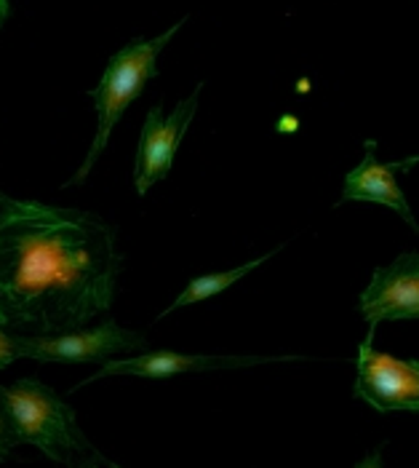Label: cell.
Segmentation results:
<instances>
[{
	"mask_svg": "<svg viewBox=\"0 0 419 468\" xmlns=\"http://www.w3.org/2000/svg\"><path fill=\"white\" fill-rule=\"evenodd\" d=\"M123 257L102 217L0 196V326L11 335L75 332L115 300Z\"/></svg>",
	"mask_w": 419,
	"mask_h": 468,
	"instance_id": "cell-1",
	"label": "cell"
},
{
	"mask_svg": "<svg viewBox=\"0 0 419 468\" xmlns=\"http://www.w3.org/2000/svg\"><path fill=\"white\" fill-rule=\"evenodd\" d=\"M8 16H11V0H0V27Z\"/></svg>",
	"mask_w": 419,
	"mask_h": 468,
	"instance_id": "cell-15",
	"label": "cell"
},
{
	"mask_svg": "<svg viewBox=\"0 0 419 468\" xmlns=\"http://www.w3.org/2000/svg\"><path fill=\"white\" fill-rule=\"evenodd\" d=\"M0 407L11 423L16 444H30L54 463L78 466L97 452L78 426L75 410L37 378H22L11 386L0 383Z\"/></svg>",
	"mask_w": 419,
	"mask_h": 468,
	"instance_id": "cell-2",
	"label": "cell"
},
{
	"mask_svg": "<svg viewBox=\"0 0 419 468\" xmlns=\"http://www.w3.org/2000/svg\"><path fill=\"white\" fill-rule=\"evenodd\" d=\"M374 332L358 348L352 397L377 412H419V359H395L372 346Z\"/></svg>",
	"mask_w": 419,
	"mask_h": 468,
	"instance_id": "cell-5",
	"label": "cell"
},
{
	"mask_svg": "<svg viewBox=\"0 0 419 468\" xmlns=\"http://www.w3.org/2000/svg\"><path fill=\"white\" fill-rule=\"evenodd\" d=\"M19 447L16 439H14V431H11V423L5 418V410L0 407V463L11 455V450Z\"/></svg>",
	"mask_w": 419,
	"mask_h": 468,
	"instance_id": "cell-11",
	"label": "cell"
},
{
	"mask_svg": "<svg viewBox=\"0 0 419 468\" xmlns=\"http://www.w3.org/2000/svg\"><path fill=\"white\" fill-rule=\"evenodd\" d=\"M179 27H182V22H176L172 30L161 33L158 37H150V40L137 37L129 46H123L118 54L110 57L100 86H94L89 91V97L97 105V118H100L97 121V134H94V143L86 153V161L80 164L78 175L68 185H80L91 175L94 164L102 158L107 143H110V134L118 126V121L123 118V112L144 91V86L158 75V54L166 48V43L174 37Z\"/></svg>",
	"mask_w": 419,
	"mask_h": 468,
	"instance_id": "cell-3",
	"label": "cell"
},
{
	"mask_svg": "<svg viewBox=\"0 0 419 468\" xmlns=\"http://www.w3.org/2000/svg\"><path fill=\"white\" fill-rule=\"evenodd\" d=\"M14 346L19 359L59 361V364H78L94 361L105 364L118 354H134L147 346L144 335L137 329L105 322L94 329H75L65 335H14Z\"/></svg>",
	"mask_w": 419,
	"mask_h": 468,
	"instance_id": "cell-4",
	"label": "cell"
},
{
	"mask_svg": "<svg viewBox=\"0 0 419 468\" xmlns=\"http://www.w3.org/2000/svg\"><path fill=\"white\" fill-rule=\"evenodd\" d=\"M276 361L273 356H206V354H176V351H150L131 359H110L86 378L80 386L72 391L91 386L102 378H115V375H134V378H172L182 372H211V369H241V367H254V364H267Z\"/></svg>",
	"mask_w": 419,
	"mask_h": 468,
	"instance_id": "cell-9",
	"label": "cell"
},
{
	"mask_svg": "<svg viewBox=\"0 0 419 468\" xmlns=\"http://www.w3.org/2000/svg\"><path fill=\"white\" fill-rule=\"evenodd\" d=\"M382 450L384 447H377V450H372L361 463H355V468H382Z\"/></svg>",
	"mask_w": 419,
	"mask_h": 468,
	"instance_id": "cell-13",
	"label": "cell"
},
{
	"mask_svg": "<svg viewBox=\"0 0 419 468\" xmlns=\"http://www.w3.org/2000/svg\"><path fill=\"white\" fill-rule=\"evenodd\" d=\"M366 155L363 161L348 172L345 177V187H342V201H372V204H384L390 207L395 215H401L414 230H417V219L412 215V207L398 185V175L409 172L412 166L419 164V155L403 158V161H390L382 164L377 158V143L366 140Z\"/></svg>",
	"mask_w": 419,
	"mask_h": 468,
	"instance_id": "cell-8",
	"label": "cell"
},
{
	"mask_svg": "<svg viewBox=\"0 0 419 468\" xmlns=\"http://www.w3.org/2000/svg\"><path fill=\"white\" fill-rule=\"evenodd\" d=\"M278 250H273V252L265 254V257H257V260H251V262H246V265H238V268H233V271L206 273V276H195V279H190V284L182 289V294H179L174 303L161 314V319H163V316H169V314L176 311V308H184V305H193V303H204V300H209V297H214V294L225 292L227 287H233L236 282H241L244 276H248L254 268H259L262 262H267L270 257H276Z\"/></svg>",
	"mask_w": 419,
	"mask_h": 468,
	"instance_id": "cell-10",
	"label": "cell"
},
{
	"mask_svg": "<svg viewBox=\"0 0 419 468\" xmlns=\"http://www.w3.org/2000/svg\"><path fill=\"white\" fill-rule=\"evenodd\" d=\"M358 300L369 332L380 322L419 319V252L401 254L390 265L377 268Z\"/></svg>",
	"mask_w": 419,
	"mask_h": 468,
	"instance_id": "cell-7",
	"label": "cell"
},
{
	"mask_svg": "<svg viewBox=\"0 0 419 468\" xmlns=\"http://www.w3.org/2000/svg\"><path fill=\"white\" fill-rule=\"evenodd\" d=\"M16 359H19V354H16V346H14V335L0 326V369H5L8 364H14Z\"/></svg>",
	"mask_w": 419,
	"mask_h": 468,
	"instance_id": "cell-12",
	"label": "cell"
},
{
	"mask_svg": "<svg viewBox=\"0 0 419 468\" xmlns=\"http://www.w3.org/2000/svg\"><path fill=\"white\" fill-rule=\"evenodd\" d=\"M110 468H120V466H115V463H110Z\"/></svg>",
	"mask_w": 419,
	"mask_h": 468,
	"instance_id": "cell-16",
	"label": "cell"
},
{
	"mask_svg": "<svg viewBox=\"0 0 419 468\" xmlns=\"http://www.w3.org/2000/svg\"><path fill=\"white\" fill-rule=\"evenodd\" d=\"M97 466H100V452H91V455H86V458H83V461H80L75 468H97Z\"/></svg>",
	"mask_w": 419,
	"mask_h": 468,
	"instance_id": "cell-14",
	"label": "cell"
},
{
	"mask_svg": "<svg viewBox=\"0 0 419 468\" xmlns=\"http://www.w3.org/2000/svg\"><path fill=\"white\" fill-rule=\"evenodd\" d=\"M198 97H201V86H195V91L187 100H182L172 110V115H163L161 105L150 108L147 112L140 134V147H137V161H134V187L140 196H144L155 182L169 177L176 150L198 112Z\"/></svg>",
	"mask_w": 419,
	"mask_h": 468,
	"instance_id": "cell-6",
	"label": "cell"
}]
</instances>
